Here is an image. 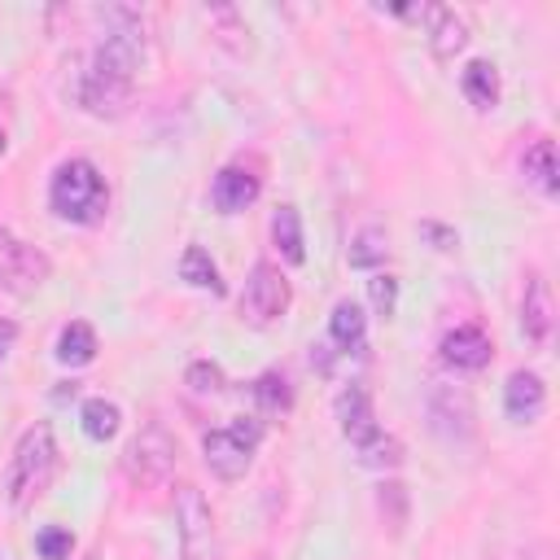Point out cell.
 <instances>
[{"label":"cell","instance_id":"26","mask_svg":"<svg viewBox=\"0 0 560 560\" xmlns=\"http://www.w3.org/2000/svg\"><path fill=\"white\" fill-rule=\"evenodd\" d=\"M368 298H372V311H376L381 319H389V315L398 311V280H394L389 271H376V276L368 280Z\"/></svg>","mask_w":560,"mask_h":560},{"label":"cell","instance_id":"9","mask_svg":"<svg viewBox=\"0 0 560 560\" xmlns=\"http://www.w3.org/2000/svg\"><path fill=\"white\" fill-rule=\"evenodd\" d=\"M332 411H337L341 438H346L350 446H363L368 438H376V433H381L376 411H372V398H368V389H363V385H346V389L337 394Z\"/></svg>","mask_w":560,"mask_h":560},{"label":"cell","instance_id":"13","mask_svg":"<svg viewBox=\"0 0 560 560\" xmlns=\"http://www.w3.org/2000/svg\"><path fill=\"white\" fill-rule=\"evenodd\" d=\"M258 192H262V179H258L254 171H245V166H223V171L214 175V188H210L219 214H241V210H249V206L258 201Z\"/></svg>","mask_w":560,"mask_h":560},{"label":"cell","instance_id":"4","mask_svg":"<svg viewBox=\"0 0 560 560\" xmlns=\"http://www.w3.org/2000/svg\"><path fill=\"white\" fill-rule=\"evenodd\" d=\"M262 438V424L258 420H236L228 429H210L201 433V455H206V468L219 477V481H241L254 464V446Z\"/></svg>","mask_w":560,"mask_h":560},{"label":"cell","instance_id":"23","mask_svg":"<svg viewBox=\"0 0 560 560\" xmlns=\"http://www.w3.org/2000/svg\"><path fill=\"white\" fill-rule=\"evenodd\" d=\"M249 394H254V402H258L267 416H280V411L293 407V389H289V381H284L280 372H262V376L249 385Z\"/></svg>","mask_w":560,"mask_h":560},{"label":"cell","instance_id":"1","mask_svg":"<svg viewBox=\"0 0 560 560\" xmlns=\"http://www.w3.org/2000/svg\"><path fill=\"white\" fill-rule=\"evenodd\" d=\"M48 206L57 219L66 223H79V228H92L105 219L109 210V184L105 175L96 171V162L88 158H70L52 171V184H48Z\"/></svg>","mask_w":560,"mask_h":560},{"label":"cell","instance_id":"15","mask_svg":"<svg viewBox=\"0 0 560 560\" xmlns=\"http://www.w3.org/2000/svg\"><path fill=\"white\" fill-rule=\"evenodd\" d=\"M328 337L341 354H363V341H368V315L359 311V302L341 298L328 315Z\"/></svg>","mask_w":560,"mask_h":560},{"label":"cell","instance_id":"2","mask_svg":"<svg viewBox=\"0 0 560 560\" xmlns=\"http://www.w3.org/2000/svg\"><path fill=\"white\" fill-rule=\"evenodd\" d=\"M57 472V438H52V424H31L18 446H13V459H9V472H4V499L13 512H26L52 481Z\"/></svg>","mask_w":560,"mask_h":560},{"label":"cell","instance_id":"19","mask_svg":"<svg viewBox=\"0 0 560 560\" xmlns=\"http://www.w3.org/2000/svg\"><path fill=\"white\" fill-rule=\"evenodd\" d=\"M57 359H61L66 368L92 363V359H96V332H92V324L70 319V324L61 328V337H57Z\"/></svg>","mask_w":560,"mask_h":560},{"label":"cell","instance_id":"10","mask_svg":"<svg viewBox=\"0 0 560 560\" xmlns=\"http://www.w3.org/2000/svg\"><path fill=\"white\" fill-rule=\"evenodd\" d=\"M424 18H429V52L442 66L455 61L468 48V22H464V13L446 9V4H424Z\"/></svg>","mask_w":560,"mask_h":560},{"label":"cell","instance_id":"12","mask_svg":"<svg viewBox=\"0 0 560 560\" xmlns=\"http://www.w3.org/2000/svg\"><path fill=\"white\" fill-rule=\"evenodd\" d=\"M542 407H547V385H542V376L516 368V372L508 376V385H503V411H508V420L529 424V420L542 416Z\"/></svg>","mask_w":560,"mask_h":560},{"label":"cell","instance_id":"20","mask_svg":"<svg viewBox=\"0 0 560 560\" xmlns=\"http://www.w3.org/2000/svg\"><path fill=\"white\" fill-rule=\"evenodd\" d=\"M79 420H83V433H88L92 442H109V438L118 433V424H122V411H118V402H109V398H88L83 411H79Z\"/></svg>","mask_w":560,"mask_h":560},{"label":"cell","instance_id":"8","mask_svg":"<svg viewBox=\"0 0 560 560\" xmlns=\"http://www.w3.org/2000/svg\"><path fill=\"white\" fill-rule=\"evenodd\" d=\"M429 420L446 442H468L477 429L472 394L464 385H433L429 389Z\"/></svg>","mask_w":560,"mask_h":560},{"label":"cell","instance_id":"22","mask_svg":"<svg viewBox=\"0 0 560 560\" xmlns=\"http://www.w3.org/2000/svg\"><path fill=\"white\" fill-rule=\"evenodd\" d=\"M354 451H359V464H363V468H376V472L398 468V464H402V455H407V451H402V442H398L394 433H385V429H381L376 438H368L363 446H354Z\"/></svg>","mask_w":560,"mask_h":560},{"label":"cell","instance_id":"6","mask_svg":"<svg viewBox=\"0 0 560 560\" xmlns=\"http://www.w3.org/2000/svg\"><path fill=\"white\" fill-rule=\"evenodd\" d=\"M289 302H293V289H289L284 271L271 262H258L241 289V319L254 328H267L289 311Z\"/></svg>","mask_w":560,"mask_h":560},{"label":"cell","instance_id":"7","mask_svg":"<svg viewBox=\"0 0 560 560\" xmlns=\"http://www.w3.org/2000/svg\"><path fill=\"white\" fill-rule=\"evenodd\" d=\"M48 276H52V262H48L44 249L18 241L13 232H0V284H4L9 293L26 298V293H35Z\"/></svg>","mask_w":560,"mask_h":560},{"label":"cell","instance_id":"28","mask_svg":"<svg viewBox=\"0 0 560 560\" xmlns=\"http://www.w3.org/2000/svg\"><path fill=\"white\" fill-rule=\"evenodd\" d=\"M184 381H188L192 394H219V389H223V368L210 363V359H197V363H188Z\"/></svg>","mask_w":560,"mask_h":560},{"label":"cell","instance_id":"24","mask_svg":"<svg viewBox=\"0 0 560 560\" xmlns=\"http://www.w3.org/2000/svg\"><path fill=\"white\" fill-rule=\"evenodd\" d=\"M350 267H359V271H368V267H376V262H385L389 258V236L381 232V228H363L354 241H350Z\"/></svg>","mask_w":560,"mask_h":560},{"label":"cell","instance_id":"3","mask_svg":"<svg viewBox=\"0 0 560 560\" xmlns=\"http://www.w3.org/2000/svg\"><path fill=\"white\" fill-rule=\"evenodd\" d=\"M175 438H171V429L162 424V420H149L131 442H127V451H122V468H127V477L136 481V486H144V490H158V486H166L171 481V472H175Z\"/></svg>","mask_w":560,"mask_h":560},{"label":"cell","instance_id":"11","mask_svg":"<svg viewBox=\"0 0 560 560\" xmlns=\"http://www.w3.org/2000/svg\"><path fill=\"white\" fill-rule=\"evenodd\" d=\"M490 354H494L490 337H486L481 328H472V324L451 328V332L442 337V363L455 368V372H481V368L490 363Z\"/></svg>","mask_w":560,"mask_h":560},{"label":"cell","instance_id":"18","mask_svg":"<svg viewBox=\"0 0 560 560\" xmlns=\"http://www.w3.org/2000/svg\"><path fill=\"white\" fill-rule=\"evenodd\" d=\"M459 88L477 109H494L499 105V70H494V61H468V70L459 74Z\"/></svg>","mask_w":560,"mask_h":560},{"label":"cell","instance_id":"30","mask_svg":"<svg viewBox=\"0 0 560 560\" xmlns=\"http://www.w3.org/2000/svg\"><path fill=\"white\" fill-rule=\"evenodd\" d=\"M13 341H18V324H13V319H0V363H4V354L13 350Z\"/></svg>","mask_w":560,"mask_h":560},{"label":"cell","instance_id":"29","mask_svg":"<svg viewBox=\"0 0 560 560\" xmlns=\"http://www.w3.org/2000/svg\"><path fill=\"white\" fill-rule=\"evenodd\" d=\"M420 236H424V241H429L433 249H442V254L459 245V236H455V228H446V223H433V219H424V223H420Z\"/></svg>","mask_w":560,"mask_h":560},{"label":"cell","instance_id":"27","mask_svg":"<svg viewBox=\"0 0 560 560\" xmlns=\"http://www.w3.org/2000/svg\"><path fill=\"white\" fill-rule=\"evenodd\" d=\"M35 547H39V560H70L74 534L61 529V525H44V529L35 534Z\"/></svg>","mask_w":560,"mask_h":560},{"label":"cell","instance_id":"31","mask_svg":"<svg viewBox=\"0 0 560 560\" xmlns=\"http://www.w3.org/2000/svg\"><path fill=\"white\" fill-rule=\"evenodd\" d=\"M4 144H9V140H4V127H0V153H4Z\"/></svg>","mask_w":560,"mask_h":560},{"label":"cell","instance_id":"21","mask_svg":"<svg viewBox=\"0 0 560 560\" xmlns=\"http://www.w3.org/2000/svg\"><path fill=\"white\" fill-rule=\"evenodd\" d=\"M179 280H188L192 289H210V293H223L219 267H214V258H210L201 245H188V249H184V258H179Z\"/></svg>","mask_w":560,"mask_h":560},{"label":"cell","instance_id":"14","mask_svg":"<svg viewBox=\"0 0 560 560\" xmlns=\"http://www.w3.org/2000/svg\"><path fill=\"white\" fill-rule=\"evenodd\" d=\"M551 324H556V311H551V289L538 271L525 276V298H521V332L525 341L542 346L551 337Z\"/></svg>","mask_w":560,"mask_h":560},{"label":"cell","instance_id":"25","mask_svg":"<svg viewBox=\"0 0 560 560\" xmlns=\"http://www.w3.org/2000/svg\"><path fill=\"white\" fill-rule=\"evenodd\" d=\"M376 508H381L389 534L398 538L402 525H407V486H402V481H381V486H376Z\"/></svg>","mask_w":560,"mask_h":560},{"label":"cell","instance_id":"5","mask_svg":"<svg viewBox=\"0 0 560 560\" xmlns=\"http://www.w3.org/2000/svg\"><path fill=\"white\" fill-rule=\"evenodd\" d=\"M175 529H179V560H214V512L197 486H175Z\"/></svg>","mask_w":560,"mask_h":560},{"label":"cell","instance_id":"16","mask_svg":"<svg viewBox=\"0 0 560 560\" xmlns=\"http://www.w3.org/2000/svg\"><path fill=\"white\" fill-rule=\"evenodd\" d=\"M521 171H525V184H534L542 197L560 192V166H556V144L551 140H534L521 158Z\"/></svg>","mask_w":560,"mask_h":560},{"label":"cell","instance_id":"17","mask_svg":"<svg viewBox=\"0 0 560 560\" xmlns=\"http://www.w3.org/2000/svg\"><path fill=\"white\" fill-rule=\"evenodd\" d=\"M271 245H276V254L289 267H302L306 262V241H302L298 206H276V214H271Z\"/></svg>","mask_w":560,"mask_h":560}]
</instances>
